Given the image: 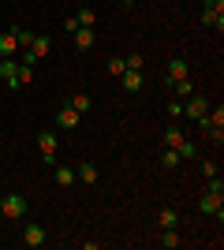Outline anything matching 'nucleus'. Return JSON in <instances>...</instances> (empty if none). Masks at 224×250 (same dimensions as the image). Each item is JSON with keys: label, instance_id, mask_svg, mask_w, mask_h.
<instances>
[{"label": "nucleus", "instance_id": "obj_21", "mask_svg": "<svg viewBox=\"0 0 224 250\" xmlns=\"http://www.w3.org/2000/svg\"><path fill=\"white\" fill-rule=\"evenodd\" d=\"M75 19H79V26H90V30H94V26H97V11L94 8H79V11H75Z\"/></svg>", "mask_w": 224, "mask_h": 250}, {"label": "nucleus", "instance_id": "obj_29", "mask_svg": "<svg viewBox=\"0 0 224 250\" xmlns=\"http://www.w3.org/2000/svg\"><path fill=\"white\" fill-rule=\"evenodd\" d=\"M205 135H209V142H213V146H224V127H209Z\"/></svg>", "mask_w": 224, "mask_h": 250}, {"label": "nucleus", "instance_id": "obj_23", "mask_svg": "<svg viewBox=\"0 0 224 250\" xmlns=\"http://www.w3.org/2000/svg\"><path fill=\"white\" fill-rule=\"evenodd\" d=\"M161 168H164V172L180 168V153H176V149H161Z\"/></svg>", "mask_w": 224, "mask_h": 250}, {"label": "nucleus", "instance_id": "obj_7", "mask_svg": "<svg viewBox=\"0 0 224 250\" xmlns=\"http://www.w3.org/2000/svg\"><path fill=\"white\" fill-rule=\"evenodd\" d=\"M45 239H49V231H45L41 224H26V228H22V247L38 250V247H45Z\"/></svg>", "mask_w": 224, "mask_h": 250}, {"label": "nucleus", "instance_id": "obj_25", "mask_svg": "<svg viewBox=\"0 0 224 250\" xmlns=\"http://www.w3.org/2000/svg\"><path fill=\"white\" fill-rule=\"evenodd\" d=\"M194 161H198V172H202L205 179L217 176V161H209V157H194Z\"/></svg>", "mask_w": 224, "mask_h": 250}, {"label": "nucleus", "instance_id": "obj_11", "mask_svg": "<svg viewBox=\"0 0 224 250\" xmlns=\"http://www.w3.org/2000/svg\"><path fill=\"white\" fill-rule=\"evenodd\" d=\"M0 56H19V38H15V30H4L0 34Z\"/></svg>", "mask_w": 224, "mask_h": 250}, {"label": "nucleus", "instance_id": "obj_18", "mask_svg": "<svg viewBox=\"0 0 224 250\" xmlns=\"http://www.w3.org/2000/svg\"><path fill=\"white\" fill-rule=\"evenodd\" d=\"M176 224H180L176 209H157V228H176Z\"/></svg>", "mask_w": 224, "mask_h": 250}, {"label": "nucleus", "instance_id": "obj_34", "mask_svg": "<svg viewBox=\"0 0 224 250\" xmlns=\"http://www.w3.org/2000/svg\"><path fill=\"white\" fill-rule=\"evenodd\" d=\"M0 220H4V209H0Z\"/></svg>", "mask_w": 224, "mask_h": 250}, {"label": "nucleus", "instance_id": "obj_10", "mask_svg": "<svg viewBox=\"0 0 224 250\" xmlns=\"http://www.w3.org/2000/svg\"><path fill=\"white\" fill-rule=\"evenodd\" d=\"M187 60H168V71H164V86H172V83H180V79H187Z\"/></svg>", "mask_w": 224, "mask_h": 250}, {"label": "nucleus", "instance_id": "obj_2", "mask_svg": "<svg viewBox=\"0 0 224 250\" xmlns=\"http://www.w3.org/2000/svg\"><path fill=\"white\" fill-rule=\"evenodd\" d=\"M198 213H205V217H217V224L224 220V198L221 194H209L205 190L202 198H198Z\"/></svg>", "mask_w": 224, "mask_h": 250}, {"label": "nucleus", "instance_id": "obj_15", "mask_svg": "<svg viewBox=\"0 0 224 250\" xmlns=\"http://www.w3.org/2000/svg\"><path fill=\"white\" fill-rule=\"evenodd\" d=\"M157 243H161V250H176L183 243V235L176 228H161V235H157Z\"/></svg>", "mask_w": 224, "mask_h": 250}, {"label": "nucleus", "instance_id": "obj_33", "mask_svg": "<svg viewBox=\"0 0 224 250\" xmlns=\"http://www.w3.org/2000/svg\"><path fill=\"white\" fill-rule=\"evenodd\" d=\"M120 4H127V8H131V4H135V0H120Z\"/></svg>", "mask_w": 224, "mask_h": 250}, {"label": "nucleus", "instance_id": "obj_32", "mask_svg": "<svg viewBox=\"0 0 224 250\" xmlns=\"http://www.w3.org/2000/svg\"><path fill=\"white\" fill-rule=\"evenodd\" d=\"M64 30H71V34L79 30V19H75V15H67V19H64Z\"/></svg>", "mask_w": 224, "mask_h": 250}, {"label": "nucleus", "instance_id": "obj_1", "mask_svg": "<svg viewBox=\"0 0 224 250\" xmlns=\"http://www.w3.org/2000/svg\"><path fill=\"white\" fill-rule=\"evenodd\" d=\"M0 209H4V217H8V220H19V217H26L30 202H26V194H19V190H8V194L0 198Z\"/></svg>", "mask_w": 224, "mask_h": 250}, {"label": "nucleus", "instance_id": "obj_16", "mask_svg": "<svg viewBox=\"0 0 224 250\" xmlns=\"http://www.w3.org/2000/svg\"><path fill=\"white\" fill-rule=\"evenodd\" d=\"M180 142H183V131L176 124H168V127H164V135H161V146H164V149H176Z\"/></svg>", "mask_w": 224, "mask_h": 250}, {"label": "nucleus", "instance_id": "obj_20", "mask_svg": "<svg viewBox=\"0 0 224 250\" xmlns=\"http://www.w3.org/2000/svg\"><path fill=\"white\" fill-rule=\"evenodd\" d=\"M67 104H71L79 116H86V112H90V94H71V97H67Z\"/></svg>", "mask_w": 224, "mask_h": 250}, {"label": "nucleus", "instance_id": "obj_27", "mask_svg": "<svg viewBox=\"0 0 224 250\" xmlns=\"http://www.w3.org/2000/svg\"><path fill=\"white\" fill-rule=\"evenodd\" d=\"M11 30H15V38H19V49H30V42H34L30 30H22V26H11Z\"/></svg>", "mask_w": 224, "mask_h": 250}, {"label": "nucleus", "instance_id": "obj_30", "mask_svg": "<svg viewBox=\"0 0 224 250\" xmlns=\"http://www.w3.org/2000/svg\"><path fill=\"white\" fill-rule=\"evenodd\" d=\"M168 116H172V120H180V116H183V101H180V97H172V101H168Z\"/></svg>", "mask_w": 224, "mask_h": 250}, {"label": "nucleus", "instance_id": "obj_8", "mask_svg": "<svg viewBox=\"0 0 224 250\" xmlns=\"http://www.w3.org/2000/svg\"><path fill=\"white\" fill-rule=\"evenodd\" d=\"M0 79L8 83V90H19V60L4 56V60H0Z\"/></svg>", "mask_w": 224, "mask_h": 250}, {"label": "nucleus", "instance_id": "obj_19", "mask_svg": "<svg viewBox=\"0 0 224 250\" xmlns=\"http://www.w3.org/2000/svg\"><path fill=\"white\" fill-rule=\"evenodd\" d=\"M168 90H172L176 97H180V101H187V97L194 94V83H191V79H180V83H172Z\"/></svg>", "mask_w": 224, "mask_h": 250}, {"label": "nucleus", "instance_id": "obj_14", "mask_svg": "<svg viewBox=\"0 0 224 250\" xmlns=\"http://www.w3.org/2000/svg\"><path fill=\"white\" fill-rule=\"evenodd\" d=\"M30 52H34V60H41V56H49V52H53V38H45V34H34V42H30Z\"/></svg>", "mask_w": 224, "mask_h": 250}, {"label": "nucleus", "instance_id": "obj_22", "mask_svg": "<svg viewBox=\"0 0 224 250\" xmlns=\"http://www.w3.org/2000/svg\"><path fill=\"white\" fill-rule=\"evenodd\" d=\"M176 153H180V161H194V157H198V146H194L191 138H183L180 146H176Z\"/></svg>", "mask_w": 224, "mask_h": 250}, {"label": "nucleus", "instance_id": "obj_4", "mask_svg": "<svg viewBox=\"0 0 224 250\" xmlns=\"http://www.w3.org/2000/svg\"><path fill=\"white\" fill-rule=\"evenodd\" d=\"M202 22H205V26H217V30H224V0H205Z\"/></svg>", "mask_w": 224, "mask_h": 250}, {"label": "nucleus", "instance_id": "obj_28", "mask_svg": "<svg viewBox=\"0 0 224 250\" xmlns=\"http://www.w3.org/2000/svg\"><path fill=\"white\" fill-rule=\"evenodd\" d=\"M30 79H34V67H30V63H19V90L30 83Z\"/></svg>", "mask_w": 224, "mask_h": 250}, {"label": "nucleus", "instance_id": "obj_17", "mask_svg": "<svg viewBox=\"0 0 224 250\" xmlns=\"http://www.w3.org/2000/svg\"><path fill=\"white\" fill-rule=\"evenodd\" d=\"M75 176H79V183H97V165L94 161H82L75 168Z\"/></svg>", "mask_w": 224, "mask_h": 250}, {"label": "nucleus", "instance_id": "obj_3", "mask_svg": "<svg viewBox=\"0 0 224 250\" xmlns=\"http://www.w3.org/2000/svg\"><path fill=\"white\" fill-rule=\"evenodd\" d=\"M205 112H209V101H205V97L198 94V90H194V94L187 97V101H183V116H187V120H194V124H198V120H202Z\"/></svg>", "mask_w": 224, "mask_h": 250}, {"label": "nucleus", "instance_id": "obj_13", "mask_svg": "<svg viewBox=\"0 0 224 250\" xmlns=\"http://www.w3.org/2000/svg\"><path fill=\"white\" fill-rule=\"evenodd\" d=\"M94 42H97V34L90 30V26H79V30H75V49H79V52H90Z\"/></svg>", "mask_w": 224, "mask_h": 250}, {"label": "nucleus", "instance_id": "obj_5", "mask_svg": "<svg viewBox=\"0 0 224 250\" xmlns=\"http://www.w3.org/2000/svg\"><path fill=\"white\" fill-rule=\"evenodd\" d=\"M79 124H82V116L75 112V108H71L67 101L60 104V108H56V131H75Z\"/></svg>", "mask_w": 224, "mask_h": 250}, {"label": "nucleus", "instance_id": "obj_26", "mask_svg": "<svg viewBox=\"0 0 224 250\" xmlns=\"http://www.w3.org/2000/svg\"><path fill=\"white\" fill-rule=\"evenodd\" d=\"M205 190H209V194H221V198H224V179H221V172L205 179Z\"/></svg>", "mask_w": 224, "mask_h": 250}, {"label": "nucleus", "instance_id": "obj_24", "mask_svg": "<svg viewBox=\"0 0 224 250\" xmlns=\"http://www.w3.org/2000/svg\"><path fill=\"white\" fill-rule=\"evenodd\" d=\"M146 67V60H142L139 52H131V56H123V71H142Z\"/></svg>", "mask_w": 224, "mask_h": 250}, {"label": "nucleus", "instance_id": "obj_12", "mask_svg": "<svg viewBox=\"0 0 224 250\" xmlns=\"http://www.w3.org/2000/svg\"><path fill=\"white\" fill-rule=\"evenodd\" d=\"M120 83H123L127 94H139L142 86H146V75H142V71H123V75H120Z\"/></svg>", "mask_w": 224, "mask_h": 250}, {"label": "nucleus", "instance_id": "obj_31", "mask_svg": "<svg viewBox=\"0 0 224 250\" xmlns=\"http://www.w3.org/2000/svg\"><path fill=\"white\" fill-rule=\"evenodd\" d=\"M108 75H116V79L123 75V56H116V60H108Z\"/></svg>", "mask_w": 224, "mask_h": 250}, {"label": "nucleus", "instance_id": "obj_6", "mask_svg": "<svg viewBox=\"0 0 224 250\" xmlns=\"http://www.w3.org/2000/svg\"><path fill=\"white\" fill-rule=\"evenodd\" d=\"M38 149H41L45 165H56V131H41L38 135Z\"/></svg>", "mask_w": 224, "mask_h": 250}, {"label": "nucleus", "instance_id": "obj_9", "mask_svg": "<svg viewBox=\"0 0 224 250\" xmlns=\"http://www.w3.org/2000/svg\"><path fill=\"white\" fill-rule=\"evenodd\" d=\"M53 179H56V187H75V183H79L71 165H53Z\"/></svg>", "mask_w": 224, "mask_h": 250}, {"label": "nucleus", "instance_id": "obj_35", "mask_svg": "<svg viewBox=\"0 0 224 250\" xmlns=\"http://www.w3.org/2000/svg\"><path fill=\"white\" fill-rule=\"evenodd\" d=\"M0 60H4V56H0Z\"/></svg>", "mask_w": 224, "mask_h": 250}]
</instances>
